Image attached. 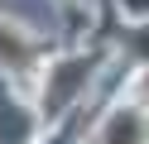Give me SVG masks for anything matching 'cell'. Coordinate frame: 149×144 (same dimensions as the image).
Returning <instances> with one entry per match:
<instances>
[{
  "instance_id": "cell-1",
  "label": "cell",
  "mask_w": 149,
  "mask_h": 144,
  "mask_svg": "<svg viewBox=\"0 0 149 144\" xmlns=\"http://www.w3.org/2000/svg\"><path fill=\"white\" fill-rule=\"evenodd\" d=\"M101 144H149V130L139 125V115L116 111L106 120V130H101Z\"/></svg>"
}]
</instances>
